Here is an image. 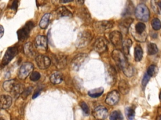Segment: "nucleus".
Segmentation results:
<instances>
[{
  "label": "nucleus",
  "instance_id": "obj_9",
  "mask_svg": "<svg viewBox=\"0 0 161 120\" xmlns=\"http://www.w3.org/2000/svg\"><path fill=\"white\" fill-rule=\"evenodd\" d=\"M107 45L108 42L106 39L103 37H100L97 38L94 42L93 44V48L96 52L101 54L106 51Z\"/></svg>",
  "mask_w": 161,
  "mask_h": 120
},
{
  "label": "nucleus",
  "instance_id": "obj_8",
  "mask_svg": "<svg viewBox=\"0 0 161 120\" xmlns=\"http://www.w3.org/2000/svg\"><path fill=\"white\" fill-rule=\"evenodd\" d=\"M113 26V22L111 21H97L94 23V28L99 33L105 32L109 29L112 28Z\"/></svg>",
  "mask_w": 161,
  "mask_h": 120
},
{
  "label": "nucleus",
  "instance_id": "obj_22",
  "mask_svg": "<svg viewBox=\"0 0 161 120\" xmlns=\"http://www.w3.org/2000/svg\"><path fill=\"white\" fill-rule=\"evenodd\" d=\"M17 83L18 82L14 79H10V80L6 81L3 83V88L4 89L5 91L11 92Z\"/></svg>",
  "mask_w": 161,
  "mask_h": 120
},
{
  "label": "nucleus",
  "instance_id": "obj_12",
  "mask_svg": "<svg viewBox=\"0 0 161 120\" xmlns=\"http://www.w3.org/2000/svg\"><path fill=\"white\" fill-rule=\"evenodd\" d=\"M119 93L117 91L113 90L107 94L105 99V102L109 106H114L119 102Z\"/></svg>",
  "mask_w": 161,
  "mask_h": 120
},
{
  "label": "nucleus",
  "instance_id": "obj_37",
  "mask_svg": "<svg viewBox=\"0 0 161 120\" xmlns=\"http://www.w3.org/2000/svg\"><path fill=\"white\" fill-rule=\"evenodd\" d=\"M32 88L31 87H29V88H28L26 89H25V90H24V91L22 92V97L23 98H26L30 93H31V90H32Z\"/></svg>",
  "mask_w": 161,
  "mask_h": 120
},
{
  "label": "nucleus",
  "instance_id": "obj_19",
  "mask_svg": "<svg viewBox=\"0 0 161 120\" xmlns=\"http://www.w3.org/2000/svg\"><path fill=\"white\" fill-rule=\"evenodd\" d=\"M23 51H24L25 54L27 56L30 57V58L34 57L35 55V54H36V52H35L34 46H33V45L32 44V43L30 42H28L26 43V44L24 45Z\"/></svg>",
  "mask_w": 161,
  "mask_h": 120
},
{
  "label": "nucleus",
  "instance_id": "obj_17",
  "mask_svg": "<svg viewBox=\"0 0 161 120\" xmlns=\"http://www.w3.org/2000/svg\"><path fill=\"white\" fill-rule=\"evenodd\" d=\"M53 61L55 66L58 69H62L64 68L67 64V58L66 56L61 54L55 55L53 58Z\"/></svg>",
  "mask_w": 161,
  "mask_h": 120
},
{
  "label": "nucleus",
  "instance_id": "obj_14",
  "mask_svg": "<svg viewBox=\"0 0 161 120\" xmlns=\"http://www.w3.org/2000/svg\"><path fill=\"white\" fill-rule=\"evenodd\" d=\"M106 74L108 83L110 85H113L116 81V71L115 69L112 66H107Z\"/></svg>",
  "mask_w": 161,
  "mask_h": 120
},
{
  "label": "nucleus",
  "instance_id": "obj_23",
  "mask_svg": "<svg viewBox=\"0 0 161 120\" xmlns=\"http://www.w3.org/2000/svg\"><path fill=\"white\" fill-rule=\"evenodd\" d=\"M50 15L51 14L50 13H47L45 14L42 18L39 23V26L42 29H46L47 28L50 22Z\"/></svg>",
  "mask_w": 161,
  "mask_h": 120
},
{
  "label": "nucleus",
  "instance_id": "obj_20",
  "mask_svg": "<svg viewBox=\"0 0 161 120\" xmlns=\"http://www.w3.org/2000/svg\"><path fill=\"white\" fill-rule=\"evenodd\" d=\"M118 89L121 94L125 95L129 92L130 87L126 81H125V79H121L118 83Z\"/></svg>",
  "mask_w": 161,
  "mask_h": 120
},
{
  "label": "nucleus",
  "instance_id": "obj_3",
  "mask_svg": "<svg viewBox=\"0 0 161 120\" xmlns=\"http://www.w3.org/2000/svg\"><path fill=\"white\" fill-rule=\"evenodd\" d=\"M92 39V34L88 31H84L81 32L77 38L75 42L77 48H82L87 46Z\"/></svg>",
  "mask_w": 161,
  "mask_h": 120
},
{
  "label": "nucleus",
  "instance_id": "obj_7",
  "mask_svg": "<svg viewBox=\"0 0 161 120\" xmlns=\"http://www.w3.org/2000/svg\"><path fill=\"white\" fill-rule=\"evenodd\" d=\"M87 59V56L85 54H79L74 57L71 62V68L74 71H78Z\"/></svg>",
  "mask_w": 161,
  "mask_h": 120
},
{
  "label": "nucleus",
  "instance_id": "obj_18",
  "mask_svg": "<svg viewBox=\"0 0 161 120\" xmlns=\"http://www.w3.org/2000/svg\"><path fill=\"white\" fill-rule=\"evenodd\" d=\"M12 103V98L10 96L3 94L0 96V109H6L9 108Z\"/></svg>",
  "mask_w": 161,
  "mask_h": 120
},
{
  "label": "nucleus",
  "instance_id": "obj_40",
  "mask_svg": "<svg viewBox=\"0 0 161 120\" xmlns=\"http://www.w3.org/2000/svg\"><path fill=\"white\" fill-rule=\"evenodd\" d=\"M4 28L3 26H1L0 24V39L3 37V34H4Z\"/></svg>",
  "mask_w": 161,
  "mask_h": 120
},
{
  "label": "nucleus",
  "instance_id": "obj_27",
  "mask_svg": "<svg viewBox=\"0 0 161 120\" xmlns=\"http://www.w3.org/2000/svg\"><path fill=\"white\" fill-rule=\"evenodd\" d=\"M131 41L130 39H125L122 44V49L124 55H128L130 52V48L131 46Z\"/></svg>",
  "mask_w": 161,
  "mask_h": 120
},
{
  "label": "nucleus",
  "instance_id": "obj_32",
  "mask_svg": "<svg viewBox=\"0 0 161 120\" xmlns=\"http://www.w3.org/2000/svg\"><path fill=\"white\" fill-rule=\"evenodd\" d=\"M161 1H151V6L153 9V10L157 12V14H160V8H161Z\"/></svg>",
  "mask_w": 161,
  "mask_h": 120
},
{
  "label": "nucleus",
  "instance_id": "obj_1",
  "mask_svg": "<svg viewBox=\"0 0 161 120\" xmlns=\"http://www.w3.org/2000/svg\"><path fill=\"white\" fill-rule=\"evenodd\" d=\"M111 56L117 65L121 69L123 73L127 77H131L133 74L134 69L133 66L128 62L123 52L118 49H114L112 52Z\"/></svg>",
  "mask_w": 161,
  "mask_h": 120
},
{
  "label": "nucleus",
  "instance_id": "obj_38",
  "mask_svg": "<svg viewBox=\"0 0 161 120\" xmlns=\"http://www.w3.org/2000/svg\"><path fill=\"white\" fill-rule=\"evenodd\" d=\"M150 78V77L148 76V74L147 73H146L144 75V76L143 78V79H142V84L143 86H145L147 84Z\"/></svg>",
  "mask_w": 161,
  "mask_h": 120
},
{
  "label": "nucleus",
  "instance_id": "obj_29",
  "mask_svg": "<svg viewBox=\"0 0 161 120\" xmlns=\"http://www.w3.org/2000/svg\"><path fill=\"white\" fill-rule=\"evenodd\" d=\"M123 116L121 111L116 110L112 112L109 116L110 120H123Z\"/></svg>",
  "mask_w": 161,
  "mask_h": 120
},
{
  "label": "nucleus",
  "instance_id": "obj_15",
  "mask_svg": "<svg viewBox=\"0 0 161 120\" xmlns=\"http://www.w3.org/2000/svg\"><path fill=\"white\" fill-rule=\"evenodd\" d=\"M122 38L121 33L118 31H114L110 33L109 39L111 42L116 47H118L122 44Z\"/></svg>",
  "mask_w": 161,
  "mask_h": 120
},
{
  "label": "nucleus",
  "instance_id": "obj_24",
  "mask_svg": "<svg viewBox=\"0 0 161 120\" xmlns=\"http://www.w3.org/2000/svg\"><path fill=\"white\" fill-rule=\"evenodd\" d=\"M55 12L57 14V16H58L59 18L72 16V13L65 7H60L58 8L56 10Z\"/></svg>",
  "mask_w": 161,
  "mask_h": 120
},
{
  "label": "nucleus",
  "instance_id": "obj_35",
  "mask_svg": "<svg viewBox=\"0 0 161 120\" xmlns=\"http://www.w3.org/2000/svg\"><path fill=\"white\" fill-rule=\"evenodd\" d=\"M40 78V74L37 71H33L30 76V79L32 81H37Z\"/></svg>",
  "mask_w": 161,
  "mask_h": 120
},
{
  "label": "nucleus",
  "instance_id": "obj_36",
  "mask_svg": "<svg viewBox=\"0 0 161 120\" xmlns=\"http://www.w3.org/2000/svg\"><path fill=\"white\" fill-rule=\"evenodd\" d=\"M80 106L82 109V110L83 111V112L86 114H89V107L87 106V104L84 102V101H82L80 102Z\"/></svg>",
  "mask_w": 161,
  "mask_h": 120
},
{
  "label": "nucleus",
  "instance_id": "obj_5",
  "mask_svg": "<svg viewBox=\"0 0 161 120\" xmlns=\"http://www.w3.org/2000/svg\"><path fill=\"white\" fill-rule=\"evenodd\" d=\"M34 27V23L32 21H28L26 24L17 31L18 39L19 41L25 40L30 34V32L32 28Z\"/></svg>",
  "mask_w": 161,
  "mask_h": 120
},
{
  "label": "nucleus",
  "instance_id": "obj_11",
  "mask_svg": "<svg viewBox=\"0 0 161 120\" xmlns=\"http://www.w3.org/2000/svg\"><path fill=\"white\" fill-rule=\"evenodd\" d=\"M92 115L97 120H104L107 118L108 111L105 107L99 106L93 110Z\"/></svg>",
  "mask_w": 161,
  "mask_h": 120
},
{
  "label": "nucleus",
  "instance_id": "obj_28",
  "mask_svg": "<svg viewBox=\"0 0 161 120\" xmlns=\"http://www.w3.org/2000/svg\"><path fill=\"white\" fill-rule=\"evenodd\" d=\"M134 56H135V60L136 61L138 62L142 59L143 56V50L140 46H136L135 48Z\"/></svg>",
  "mask_w": 161,
  "mask_h": 120
},
{
  "label": "nucleus",
  "instance_id": "obj_4",
  "mask_svg": "<svg viewBox=\"0 0 161 120\" xmlns=\"http://www.w3.org/2000/svg\"><path fill=\"white\" fill-rule=\"evenodd\" d=\"M18 52V49L16 46L9 47L7 49L4 55V57L2 59V61L1 62V66L4 67L6 66L16 56Z\"/></svg>",
  "mask_w": 161,
  "mask_h": 120
},
{
  "label": "nucleus",
  "instance_id": "obj_34",
  "mask_svg": "<svg viewBox=\"0 0 161 120\" xmlns=\"http://www.w3.org/2000/svg\"><path fill=\"white\" fill-rule=\"evenodd\" d=\"M151 25H152V28L154 30L158 31L161 28L160 21L158 18H154V19H152V21L151 22Z\"/></svg>",
  "mask_w": 161,
  "mask_h": 120
},
{
  "label": "nucleus",
  "instance_id": "obj_10",
  "mask_svg": "<svg viewBox=\"0 0 161 120\" xmlns=\"http://www.w3.org/2000/svg\"><path fill=\"white\" fill-rule=\"evenodd\" d=\"M35 61L38 67L42 69L48 68L51 63L50 59L48 56L42 54L38 55L35 58Z\"/></svg>",
  "mask_w": 161,
  "mask_h": 120
},
{
  "label": "nucleus",
  "instance_id": "obj_26",
  "mask_svg": "<svg viewBox=\"0 0 161 120\" xmlns=\"http://www.w3.org/2000/svg\"><path fill=\"white\" fill-rule=\"evenodd\" d=\"M103 92H104V88L102 87H100V88H97L90 90L88 92V94L89 96L92 98H97L101 96Z\"/></svg>",
  "mask_w": 161,
  "mask_h": 120
},
{
  "label": "nucleus",
  "instance_id": "obj_16",
  "mask_svg": "<svg viewBox=\"0 0 161 120\" xmlns=\"http://www.w3.org/2000/svg\"><path fill=\"white\" fill-rule=\"evenodd\" d=\"M35 46L43 51H46L47 49V39L45 36L38 35L35 39Z\"/></svg>",
  "mask_w": 161,
  "mask_h": 120
},
{
  "label": "nucleus",
  "instance_id": "obj_42",
  "mask_svg": "<svg viewBox=\"0 0 161 120\" xmlns=\"http://www.w3.org/2000/svg\"><path fill=\"white\" fill-rule=\"evenodd\" d=\"M0 120H7V119L4 117V116H2V114L0 113Z\"/></svg>",
  "mask_w": 161,
  "mask_h": 120
},
{
  "label": "nucleus",
  "instance_id": "obj_21",
  "mask_svg": "<svg viewBox=\"0 0 161 120\" xmlns=\"http://www.w3.org/2000/svg\"><path fill=\"white\" fill-rule=\"evenodd\" d=\"M63 80V76L60 72L56 71L52 73L50 77V81L54 84H60Z\"/></svg>",
  "mask_w": 161,
  "mask_h": 120
},
{
  "label": "nucleus",
  "instance_id": "obj_39",
  "mask_svg": "<svg viewBox=\"0 0 161 120\" xmlns=\"http://www.w3.org/2000/svg\"><path fill=\"white\" fill-rule=\"evenodd\" d=\"M18 1H14L12 3V5L11 6V8L12 9H14L15 11H16L17 9V8H18Z\"/></svg>",
  "mask_w": 161,
  "mask_h": 120
},
{
  "label": "nucleus",
  "instance_id": "obj_6",
  "mask_svg": "<svg viewBox=\"0 0 161 120\" xmlns=\"http://www.w3.org/2000/svg\"><path fill=\"white\" fill-rule=\"evenodd\" d=\"M34 66L31 62H24L20 67L19 71H18V78L20 79H26L30 74L33 72Z\"/></svg>",
  "mask_w": 161,
  "mask_h": 120
},
{
  "label": "nucleus",
  "instance_id": "obj_33",
  "mask_svg": "<svg viewBox=\"0 0 161 120\" xmlns=\"http://www.w3.org/2000/svg\"><path fill=\"white\" fill-rule=\"evenodd\" d=\"M125 114L126 115L128 120H134L135 118V110L130 108V107H127L125 109Z\"/></svg>",
  "mask_w": 161,
  "mask_h": 120
},
{
  "label": "nucleus",
  "instance_id": "obj_30",
  "mask_svg": "<svg viewBox=\"0 0 161 120\" xmlns=\"http://www.w3.org/2000/svg\"><path fill=\"white\" fill-rule=\"evenodd\" d=\"M158 71V67L154 64H152L150 65L147 69V73L148 74V76L151 78V77H153L155 76L157 74Z\"/></svg>",
  "mask_w": 161,
  "mask_h": 120
},
{
  "label": "nucleus",
  "instance_id": "obj_2",
  "mask_svg": "<svg viewBox=\"0 0 161 120\" xmlns=\"http://www.w3.org/2000/svg\"><path fill=\"white\" fill-rule=\"evenodd\" d=\"M135 14L136 18L142 21H147L150 18L149 9L143 4H140L136 6L135 10Z\"/></svg>",
  "mask_w": 161,
  "mask_h": 120
},
{
  "label": "nucleus",
  "instance_id": "obj_41",
  "mask_svg": "<svg viewBox=\"0 0 161 120\" xmlns=\"http://www.w3.org/2000/svg\"><path fill=\"white\" fill-rule=\"evenodd\" d=\"M40 93V91H36V92L34 93V94L33 95V96H32V98H33V99H35V98H36V97H38V96H39Z\"/></svg>",
  "mask_w": 161,
  "mask_h": 120
},
{
  "label": "nucleus",
  "instance_id": "obj_25",
  "mask_svg": "<svg viewBox=\"0 0 161 120\" xmlns=\"http://www.w3.org/2000/svg\"><path fill=\"white\" fill-rule=\"evenodd\" d=\"M133 19L132 18H126L125 19L123 20V21L121 22V24H120V25H119L120 28H121V30L125 32H127L128 28H129L131 24V23L133 22Z\"/></svg>",
  "mask_w": 161,
  "mask_h": 120
},
{
  "label": "nucleus",
  "instance_id": "obj_13",
  "mask_svg": "<svg viewBox=\"0 0 161 120\" xmlns=\"http://www.w3.org/2000/svg\"><path fill=\"white\" fill-rule=\"evenodd\" d=\"M145 28H146V26H145V24L143 23L142 22H139L136 24V25L135 26V32H136L138 36L135 39H137L138 37H139L137 41H144L145 39H146L147 34L145 32Z\"/></svg>",
  "mask_w": 161,
  "mask_h": 120
},
{
  "label": "nucleus",
  "instance_id": "obj_31",
  "mask_svg": "<svg viewBox=\"0 0 161 120\" xmlns=\"http://www.w3.org/2000/svg\"><path fill=\"white\" fill-rule=\"evenodd\" d=\"M147 51L150 55L155 54L158 52V48L155 44L149 43L147 46Z\"/></svg>",
  "mask_w": 161,
  "mask_h": 120
}]
</instances>
